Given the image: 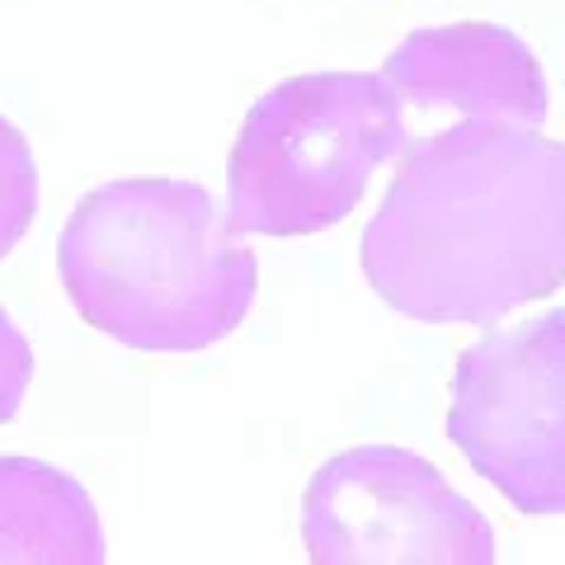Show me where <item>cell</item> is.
I'll return each instance as SVG.
<instances>
[{"label":"cell","instance_id":"cell-1","mask_svg":"<svg viewBox=\"0 0 565 565\" xmlns=\"http://www.w3.org/2000/svg\"><path fill=\"white\" fill-rule=\"evenodd\" d=\"M363 274L424 326H486L565 282V141L462 118L405 151Z\"/></svg>","mask_w":565,"mask_h":565},{"label":"cell","instance_id":"cell-2","mask_svg":"<svg viewBox=\"0 0 565 565\" xmlns=\"http://www.w3.org/2000/svg\"><path fill=\"white\" fill-rule=\"evenodd\" d=\"M57 269L85 321L141 353L222 344L259 288L255 255L189 180H118L85 193Z\"/></svg>","mask_w":565,"mask_h":565},{"label":"cell","instance_id":"cell-3","mask_svg":"<svg viewBox=\"0 0 565 565\" xmlns=\"http://www.w3.org/2000/svg\"><path fill=\"white\" fill-rule=\"evenodd\" d=\"M405 147V109L382 71H321L269 90L241 122L226 166L236 236H311L359 207Z\"/></svg>","mask_w":565,"mask_h":565},{"label":"cell","instance_id":"cell-4","mask_svg":"<svg viewBox=\"0 0 565 565\" xmlns=\"http://www.w3.org/2000/svg\"><path fill=\"white\" fill-rule=\"evenodd\" d=\"M448 438L523 514H565V311L457 359Z\"/></svg>","mask_w":565,"mask_h":565},{"label":"cell","instance_id":"cell-5","mask_svg":"<svg viewBox=\"0 0 565 565\" xmlns=\"http://www.w3.org/2000/svg\"><path fill=\"white\" fill-rule=\"evenodd\" d=\"M302 537L321 565H490L494 533L444 471L405 448H349L311 476Z\"/></svg>","mask_w":565,"mask_h":565},{"label":"cell","instance_id":"cell-6","mask_svg":"<svg viewBox=\"0 0 565 565\" xmlns=\"http://www.w3.org/2000/svg\"><path fill=\"white\" fill-rule=\"evenodd\" d=\"M382 76L405 114H462L471 122L537 128L552 109L546 76L519 33L500 24H444L411 33Z\"/></svg>","mask_w":565,"mask_h":565},{"label":"cell","instance_id":"cell-7","mask_svg":"<svg viewBox=\"0 0 565 565\" xmlns=\"http://www.w3.org/2000/svg\"><path fill=\"white\" fill-rule=\"evenodd\" d=\"M0 561H104V533L90 494L47 462L0 457Z\"/></svg>","mask_w":565,"mask_h":565},{"label":"cell","instance_id":"cell-8","mask_svg":"<svg viewBox=\"0 0 565 565\" xmlns=\"http://www.w3.org/2000/svg\"><path fill=\"white\" fill-rule=\"evenodd\" d=\"M33 212H39V166L24 132L0 118V259L24 241Z\"/></svg>","mask_w":565,"mask_h":565},{"label":"cell","instance_id":"cell-9","mask_svg":"<svg viewBox=\"0 0 565 565\" xmlns=\"http://www.w3.org/2000/svg\"><path fill=\"white\" fill-rule=\"evenodd\" d=\"M29 382H33V349L24 330L10 321V311L0 307V424L20 415Z\"/></svg>","mask_w":565,"mask_h":565}]
</instances>
